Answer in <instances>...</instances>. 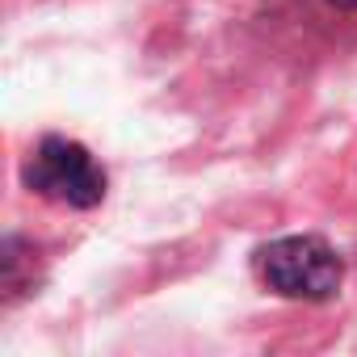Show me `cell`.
<instances>
[{"instance_id": "6da1fadb", "label": "cell", "mask_w": 357, "mask_h": 357, "mask_svg": "<svg viewBox=\"0 0 357 357\" xmlns=\"http://www.w3.org/2000/svg\"><path fill=\"white\" fill-rule=\"evenodd\" d=\"M261 278L273 294L282 298H303V303H324L340 290L344 265L336 248L319 236H286L261 248Z\"/></svg>"}, {"instance_id": "7a4b0ae2", "label": "cell", "mask_w": 357, "mask_h": 357, "mask_svg": "<svg viewBox=\"0 0 357 357\" xmlns=\"http://www.w3.org/2000/svg\"><path fill=\"white\" fill-rule=\"evenodd\" d=\"M22 176L34 194L51 198V202H63V206H76V211H89L105 198L101 164L89 155V147H80L72 139H59V135H47L34 147Z\"/></svg>"}, {"instance_id": "3957f363", "label": "cell", "mask_w": 357, "mask_h": 357, "mask_svg": "<svg viewBox=\"0 0 357 357\" xmlns=\"http://www.w3.org/2000/svg\"><path fill=\"white\" fill-rule=\"evenodd\" d=\"M336 5H344V9H357V0H336Z\"/></svg>"}]
</instances>
